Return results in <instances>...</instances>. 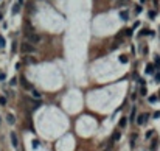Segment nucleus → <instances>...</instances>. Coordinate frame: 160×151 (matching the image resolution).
<instances>
[{
    "mask_svg": "<svg viewBox=\"0 0 160 151\" xmlns=\"http://www.w3.org/2000/svg\"><path fill=\"white\" fill-rule=\"evenodd\" d=\"M141 10H143V8H141V6H137V8H135V12H137V14H138V12H141Z\"/></svg>",
    "mask_w": 160,
    "mask_h": 151,
    "instance_id": "29",
    "label": "nucleus"
},
{
    "mask_svg": "<svg viewBox=\"0 0 160 151\" xmlns=\"http://www.w3.org/2000/svg\"><path fill=\"white\" fill-rule=\"evenodd\" d=\"M154 69H155V67H154V64H148V65H146V73H148V75L154 73Z\"/></svg>",
    "mask_w": 160,
    "mask_h": 151,
    "instance_id": "9",
    "label": "nucleus"
},
{
    "mask_svg": "<svg viewBox=\"0 0 160 151\" xmlns=\"http://www.w3.org/2000/svg\"><path fill=\"white\" fill-rule=\"evenodd\" d=\"M118 59H120V62H121V64H126V62H128V58H126L124 54H121V56L118 58Z\"/></svg>",
    "mask_w": 160,
    "mask_h": 151,
    "instance_id": "14",
    "label": "nucleus"
},
{
    "mask_svg": "<svg viewBox=\"0 0 160 151\" xmlns=\"http://www.w3.org/2000/svg\"><path fill=\"white\" fill-rule=\"evenodd\" d=\"M148 100H149V103H155V101H157V95H151Z\"/></svg>",
    "mask_w": 160,
    "mask_h": 151,
    "instance_id": "18",
    "label": "nucleus"
},
{
    "mask_svg": "<svg viewBox=\"0 0 160 151\" xmlns=\"http://www.w3.org/2000/svg\"><path fill=\"white\" fill-rule=\"evenodd\" d=\"M19 10H20V5H19V3H16V5L12 6V14H17Z\"/></svg>",
    "mask_w": 160,
    "mask_h": 151,
    "instance_id": "12",
    "label": "nucleus"
},
{
    "mask_svg": "<svg viewBox=\"0 0 160 151\" xmlns=\"http://www.w3.org/2000/svg\"><path fill=\"white\" fill-rule=\"evenodd\" d=\"M20 52H22V53H34L36 47H34V45H31L30 42H23V44H20Z\"/></svg>",
    "mask_w": 160,
    "mask_h": 151,
    "instance_id": "1",
    "label": "nucleus"
},
{
    "mask_svg": "<svg viewBox=\"0 0 160 151\" xmlns=\"http://www.w3.org/2000/svg\"><path fill=\"white\" fill-rule=\"evenodd\" d=\"M27 103H28V104H31V108H33V109H37V108L40 106V101H33V100H27Z\"/></svg>",
    "mask_w": 160,
    "mask_h": 151,
    "instance_id": "6",
    "label": "nucleus"
},
{
    "mask_svg": "<svg viewBox=\"0 0 160 151\" xmlns=\"http://www.w3.org/2000/svg\"><path fill=\"white\" fill-rule=\"evenodd\" d=\"M31 95H33V97H34V98H37V100L40 98V94H39V92H37V90H34V89L31 90Z\"/></svg>",
    "mask_w": 160,
    "mask_h": 151,
    "instance_id": "13",
    "label": "nucleus"
},
{
    "mask_svg": "<svg viewBox=\"0 0 160 151\" xmlns=\"http://www.w3.org/2000/svg\"><path fill=\"white\" fill-rule=\"evenodd\" d=\"M148 114H141V115H138V120H137V123L138 125H145L146 121H148Z\"/></svg>",
    "mask_w": 160,
    "mask_h": 151,
    "instance_id": "3",
    "label": "nucleus"
},
{
    "mask_svg": "<svg viewBox=\"0 0 160 151\" xmlns=\"http://www.w3.org/2000/svg\"><path fill=\"white\" fill-rule=\"evenodd\" d=\"M120 5H126V0H120V2H117V6H120Z\"/></svg>",
    "mask_w": 160,
    "mask_h": 151,
    "instance_id": "25",
    "label": "nucleus"
},
{
    "mask_svg": "<svg viewBox=\"0 0 160 151\" xmlns=\"http://www.w3.org/2000/svg\"><path fill=\"white\" fill-rule=\"evenodd\" d=\"M157 145H159V139H155V140L152 142V145H151V150H154V148H155Z\"/></svg>",
    "mask_w": 160,
    "mask_h": 151,
    "instance_id": "21",
    "label": "nucleus"
},
{
    "mask_svg": "<svg viewBox=\"0 0 160 151\" xmlns=\"http://www.w3.org/2000/svg\"><path fill=\"white\" fill-rule=\"evenodd\" d=\"M0 79H5V73H0Z\"/></svg>",
    "mask_w": 160,
    "mask_h": 151,
    "instance_id": "31",
    "label": "nucleus"
},
{
    "mask_svg": "<svg viewBox=\"0 0 160 151\" xmlns=\"http://www.w3.org/2000/svg\"><path fill=\"white\" fill-rule=\"evenodd\" d=\"M140 2H141V3H143V2H146V0H140Z\"/></svg>",
    "mask_w": 160,
    "mask_h": 151,
    "instance_id": "32",
    "label": "nucleus"
},
{
    "mask_svg": "<svg viewBox=\"0 0 160 151\" xmlns=\"http://www.w3.org/2000/svg\"><path fill=\"white\" fill-rule=\"evenodd\" d=\"M126 126V119H120V128H124Z\"/></svg>",
    "mask_w": 160,
    "mask_h": 151,
    "instance_id": "19",
    "label": "nucleus"
},
{
    "mask_svg": "<svg viewBox=\"0 0 160 151\" xmlns=\"http://www.w3.org/2000/svg\"><path fill=\"white\" fill-rule=\"evenodd\" d=\"M148 16H149L151 19H154V17H155V11H149V12H148Z\"/></svg>",
    "mask_w": 160,
    "mask_h": 151,
    "instance_id": "23",
    "label": "nucleus"
},
{
    "mask_svg": "<svg viewBox=\"0 0 160 151\" xmlns=\"http://www.w3.org/2000/svg\"><path fill=\"white\" fill-rule=\"evenodd\" d=\"M37 146H39V142L34 140V142H33V148H37Z\"/></svg>",
    "mask_w": 160,
    "mask_h": 151,
    "instance_id": "27",
    "label": "nucleus"
},
{
    "mask_svg": "<svg viewBox=\"0 0 160 151\" xmlns=\"http://www.w3.org/2000/svg\"><path fill=\"white\" fill-rule=\"evenodd\" d=\"M40 41H42V36L36 34V33H33V34H30V36H28V42H30L31 45H33V44H39Z\"/></svg>",
    "mask_w": 160,
    "mask_h": 151,
    "instance_id": "2",
    "label": "nucleus"
},
{
    "mask_svg": "<svg viewBox=\"0 0 160 151\" xmlns=\"http://www.w3.org/2000/svg\"><path fill=\"white\" fill-rule=\"evenodd\" d=\"M155 81H157V83H160V72H157V73H155Z\"/></svg>",
    "mask_w": 160,
    "mask_h": 151,
    "instance_id": "24",
    "label": "nucleus"
},
{
    "mask_svg": "<svg viewBox=\"0 0 160 151\" xmlns=\"http://www.w3.org/2000/svg\"><path fill=\"white\" fill-rule=\"evenodd\" d=\"M11 143L14 148H17L19 146V140H17V136H16V132H11Z\"/></svg>",
    "mask_w": 160,
    "mask_h": 151,
    "instance_id": "4",
    "label": "nucleus"
},
{
    "mask_svg": "<svg viewBox=\"0 0 160 151\" xmlns=\"http://www.w3.org/2000/svg\"><path fill=\"white\" fill-rule=\"evenodd\" d=\"M135 114H137V109H135V108H132V112H130V117H129V120H130V121L135 120Z\"/></svg>",
    "mask_w": 160,
    "mask_h": 151,
    "instance_id": "11",
    "label": "nucleus"
},
{
    "mask_svg": "<svg viewBox=\"0 0 160 151\" xmlns=\"http://www.w3.org/2000/svg\"><path fill=\"white\" fill-rule=\"evenodd\" d=\"M0 104H2V106H5V104H6V98L5 97H0Z\"/></svg>",
    "mask_w": 160,
    "mask_h": 151,
    "instance_id": "22",
    "label": "nucleus"
},
{
    "mask_svg": "<svg viewBox=\"0 0 160 151\" xmlns=\"http://www.w3.org/2000/svg\"><path fill=\"white\" fill-rule=\"evenodd\" d=\"M151 136H152V129H151V131H148V134H146V137H148V139H149Z\"/></svg>",
    "mask_w": 160,
    "mask_h": 151,
    "instance_id": "30",
    "label": "nucleus"
},
{
    "mask_svg": "<svg viewBox=\"0 0 160 151\" xmlns=\"http://www.w3.org/2000/svg\"><path fill=\"white\" fill-rule=\"evenodd\" d=\"M10 83H11V86H14V84H16V83H17V78H12V79H11V81H10Z\"/></svg>",
    "mask_w": 160,
    "mask_h": 151,
    "instance_id": "26",
    "label": "nucleus"
},
{
    "mask_svg": "<svg viewBox=\"0 0 160 151\" xmlns=\"http://www.w3.org/2000/svg\"><path fill=\"white\" fill-rule=\"evenodd\" d=\"M20 83H22V86L25 87V89L33 90V86H31V84H28V83H27V79H25V78H20Z\"/></svg>",
    "mask_w": 160,
    "mask_h": 151,
    "instance_id": "5",
    "label": "nucleus"
},
{
    "mask_svg": "<svg viewBox=\"0 0 160 151\" xmlns=\"http://www.w3.org/2000/svg\"><path fill=\"white\" fill-rule=\"evenodd\" d=\"M154 67L160 69V56H155V64H154Z\"/></svg>",
    "mask_w": 160,
    "mask_h": 151,
    "instance_id": "17",
    "label": "nucleus"
},
{
    "mask_svg": "<svg viewBox=\"0 0 160 151\" xmlns=\"http://www.w3.org/2000/svg\"><path fill=\"white\" fill-rule=\"evenodd\" d=\"M0 47H5V37H3V36H0Z\"/></svg>",
    "mask_w": 160,
    "mask_h": 151,
    "instance_id": "20",
    "label": "nucleus"
},
{
    "mask_svg": "<svg viewBox=\"0 0 160 151\" xmlns=\"http://www.w3.org/2000/svg\"><path fill=\"white\" fill-rule=\"evenodd\" d=\"M132 28H126V30H124V36H132Z\"/></svg>",
    "mask_w": 160,
    "mask_h": 151,
    "instance_id": "15",
    "label": "nucleus"
},
{
    "mask_svg": "<svg viewBox=\"0 0 160 151\" xmlns=\"http://www.w3.org/2000/svg\"><path fill=\"white\" fill-rule=\"evenodd\" d=\"M160 117V111H157V112H154V119H159Z\"/></svg>",
    "mask_w": 160,
    "mask_h": 151,
    "instance_id": "28",
    "label": "nucleus"
},
{
    "mask_svg": "<svg viewBox=\"0 0 160 151\" xmlns=\"http://www.w3.org/2000/svg\"><path fill=\"white\" fill-rule=\"evenodd\" d=\"M6 120H8V123H10V125H14V115H12V114H8V117H6Z\"/></svg>",
    "mask_w": 160,
    "mask_h": 151,
    "instance_id": "10",
    "label": "nucleus"
},
{
    "mask_svg": "<svg viewBox=\"0 0 160 151\" xmlns=\"http://www.w3.org/2000/svg\"><path fill=\"white\" fill-rule=\"evenodd\" d=\"M120 137H121L120 131H115V132L112 134V142H117V140H120Z\"/></svg>",
    "mask_w": 160,
    "mask_h": 151,
    "instance_id": "8",
    "label": "nucleus"
},
{
    "mask_svg": "<svg viewBox=\"0 0 160 151\" xmlns=\"http://www.w3.org/2000/svg\"><path fill=\"white\" fill-rule=\"evenodd\" d=\"M145 34H152V31H151V30H143V31H141V33H140L138 36L141 37V36H145Z\"/></svg>",
    "mask_w": 160,
    "mask_h": 151,
    "instance_id": "16",
    "label": "nucleus"
},
{
    "mask_svg": "<svg viewBox=\"0 0 160 151\" xmlns=\"http://www.w3.org/2000/svg\"><path fill=\"white\" fill-rule=\"evenodd\" d=\"M120 17H121V20H128L129 19V12L128 11H120Z\"/></svg>",
    "mask_w": 160,
    "mask_h": 151,
    "instance_id": "7",
    "label": "nucleus"
}]
</instances>
